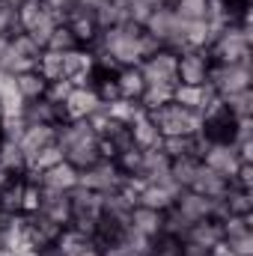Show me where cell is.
Here are the masks:
<instances>
[{
	"label": "cell",
	"instance_id": "32",
	"mask_svg": "<svg viewBox=\"0 0 253 256\" xmlns=\"http://www.w3.org/2000/svg\"><path fill=\"white\" fill-rule=\"evenodd\" d=\"M182 21H202L206 18V0H173L170 3Z\"/></svg>",
	"mask_w": 253,
	"mask_h": 256
},
{
	"label": "cell",
	"instance_id": "11",
	"mask_svg": "<svg viewBox=\"0 0 253 256\" xmlns=\"http://www.w3.org/2000/svg\"><path fill=\"white\" fill-rule=\"evenodd\" d=\"M66 27L74 33L78 45H92V42H96V36H98L96 15H92L90 9H80V6H74V9L66 15Z\"/></svg>",
	"mask_w": 253,
	"mask_h": 256
},
{
	"label": "cell",
	"instance_id": "6",
	"mask_svg": "<svg viewBox=\"0 0 253 256\" xmlns=\"http://www.w3.org/2000/svg\"><path fill=\"white\" fill-rule=\"evenodd\" d=\"M102 108V102H98V96H96V90L92 86H78V90H72V96L63 102V122H74V120H86L90 114H96Z\"/></svg>",
	"mask_w": 253,
	"mask_h": 256
},
{
	"label": "cell",
	"instance_id": "24",
	"mask_svg": "<svg viewBox=\"0 0 253 256\" xmlns=\"http://www.w3.org/2000/svg\"><path fill=\"white\" fill-rule=\"evenodd\" d=\"M224 206H226L230 214H253V191L230 185L226 194H224Z\"/></svg>",
	"mask_w": 253,
	"mask_h": 256
},
{
	"label": "cell",
	"instance_id": "14",
	"mask_svg": "<svg viewBox=\"0 0 253 256\" xmlns=\"http://www.w3.org/2000/svg\"><path fill=\"white\" fill-rule=\"evenodd\" d=\"M66 161H68L72 167H78V170H86V167H92L96 161H102L98 137H96V134H90V137H84V140L72 143V146L66 149Z\"/></svg>",
	"mask_w": 253,
	"mask_h": 256
},
{
	"label": "cell",
	"instance_id": "13",
	"mask_svg": "<svg viewBox=\"0 0 253 256\" xmlns=\"http://www.w3.org/2000/svg\"><path fill=\"white\" fill-rule=\"evenodd\" d=\"M128 226L146 238H155L161 236V226H164V212H155V208H146V206H134L131 214H128Z\"/></svg>",
	"mask_w": 253,
	"mask_h": 256
},
{
	"label": "cell",
	"instance_id": "42",
	"mask_svg": "<svg viewBox=\"0 0 253 256\" xmlns=\"http://www.w3.org/2000/svg\"><path fill=\"white\" fill-rule=\"evenodd\" d=\"M102 3H104V0H74V6H80V9H90V12H92V9H98Z\"/></svg>",
	"mask_w": 253,
	"mask_h": 256
},
{
	"label": "cell",
	"instance_id": "8",
	"mask_svg": "<svg viewBox=\"0 0 253 256\" xmlns=\"http://www.w3.org/2000/svg\"><path fill=\"white\" fill-rule=\"evenodd\" d=\"M173 206L188 218L190 224H196V220H202V218H212V214H214V200H208V196H202V194L190 191V188H185V191L179 194Z\"/></svg>",
	"mask_w": 253,
	"mask_h": 256
},
{
	"label": "cell",
	"instance_id": "40",
	"mask_svg": "<svg viewBox=\"0 0 253 256\" xmlns=\"http://www.w3.org/2000/svg\"><path fill=\"white\" fill-rule=\"evenodd\" d=\"M179 256H208V248L190 242V238H182V248H179Z\"/></svg>",
	"mask_w": 253,
	"mask_h": 256
},
{
	"label": "cell",
	"instance_id": "43",
	"mask_svg": "<svg viewBox=\"0 0 253 256\" xmlns=\"http://www.w3.org/2000/svg\"><path fill=\"white\" fill-rule=\"evenodd\" d=\"M9 179H12V173H9V170H6V167L0 164V188H3V185H6Z\"/></svg>",
	"mask_w": 253,
	"mask_h": 256
},
{
	"label": "cell",
	"instance_id": "4",
	"mask_svg": "<svg viewBox=\"0 0 253 256\" xmlns=\"http://www.w3.org/2000/svg\"><path fill=\"white\" fill-rule=\"evenodd\" d=\"M137 68H140L146 86H149V84H167V86H176V84H179V74H176V68H179V54H173V51H167V48H161L158 54L146 57Z\"/></svg>",
	"mask_w": 253,
	"mask_h": 256
},
{
	"label": "cell",
	"instance_id": "38",
	"mask_svg": "<svg viewBox=\"0 0 253 256\" xmlns=\"http://www.w3.org/2000/svg\"><path fill=\"white\" fill-rule=\"evenodd\" d=\"M253 137V122L250 116H242V120H236V126H232V143H248Z\"/></svg>",
	"mask_w": 253,
	"mask_h": 256
},
{
	"label": "cell",
	"instance_id": "36",
	"mask_svg": "<svg viewBox=\"0 0 253 256\" xmlns=\"http://www.w3.org/2000/svg\"><path fill=\"white\" fill-rule=\"evenodd\" d=\"M152 3H146V0H128V21L131 24H137V27H143L146 24V18L152 15Z\"/></svg>",
	"mask_w": 253,
	"mask_h": 256
},
{
	"label": "cell",
	"instance_id": "35",
	"mask_svg": "<svg viewBox=\"0 0 253 256\" xmlns=\"http://www.w3.org/2000/svg\"><path fill=\"white\" fill-rule=\"evenodd\" d=\"M72 90H74V86H72V80H68V78H57V80H51V84H48L45 98H48V102H54V104H63L66 98L72 96Z\"/></svg>",
	"mask_w": 253,
	"mask_h": 256
},
{
	"label": "cell",
	"instance_id": "15",
	"mask_svg": "<svg viewBox=\"0 0 253 256\" xmlns=\"http://www.w3.org/2000/svg\"><path fill=\"white\" fill-rule=\"evenodd\" d=\"M212 96H218L208 84H200V86H190V84H176L173 86V102L188 108V110H200Z\"/></svg>",
	"mask_w": 253,
	"mask_h": 256
},
{
	"label": "cell",
	"instance_id": "12",
	"mask_svg": "<svg viewBox=\"0 0 253 256\" xmlns=\"http://www.w3.org/2000/svg\"><path fill=\"white\" fill-rule=\"evenodd\" d=\"M78 176H80V170H78V167H72L68 161H63V164H57V167L45 170V173L39 176V185H42V188H51V191L68 194V191H74V188H78Z\"/></svg>",
	"mask_w": 253,
	"mask_h": 256
},
{
	"label": "cell",
	"instance_id": "19",
	"mask_svg": "<svg viewBox=\"0 0 253 256\" xmlns=\"http://www.w3.org/2000/svg\"><path fill=\"white\" fill-rule=\"evenodd\" d=\"M116 86H120V98H131V102H140L143 90H146V80L140 74L137 66H128L116 72Z\"/></svg>",
	"mask_w": 253,
	"mask_h": 256
},
{
	"label": "cell",
	"instance_id": "16",
	"mask_svg": "<svg viewBox=\"0 0 253 256\" xmlns=\"http://www.w3.org/2000/svg\"><path fill=\"white\" fill-rule=\"evenodd\" d=\"M63 74L72 78V74H96V54L92 48L80 45L74 51H66L63 54Z\"/></svg>",
	"mask_w": 253,
	"mask_h": 256
},
{
	"label": "cell",
	"instance_id": "1",
	"mask_svg": "<svg viewBox=\"0 0 253 256\" xmlns=\"http://www.w3.org/2000/svg\"><path fill=\"white\" fill-rule=\"evenodd\" d=\"M250 80H253L250 57H244L238 63H212L208 66V74H206V84L218 96H230V92H238V90H250Z\"/></svg>",
	"mask_w": 253,
	"mask_h": 256
},
{
	"label": "cell",
	"instance_id": "5",
	"mask_svg": "<svg viewBox=\"0 0 253 256\" xmlns=\"http://www.w3.org/2000/svg\"><path fill=\"white\" fill-rule=\"evenodd\" d=\"M208 66H212L208 51H200V48H188V51H182V54H179V68H176L179 84H190V86L206 84Z\"/></svg>",
	"mask_w": 253,
	"mask_h": 256
},
{
	"label": "cell",
	"instance_id": "27",
	"mask_svg": "<svg viewBox=\"0 0 253 256\" xmlns=\"http://www.w3.org/2000/svg\"><path fill=\"white\" fill-rule=\"evenodd\" d=\"M36 72L51 84V80H57V78H66L63 74V54H57V51H42L39 54V60H36Z\"/></svg>",
	"mask_w": 253,
	"mask_h": 256
},
{
	"label": "cell",
	"instance_id": "39",
	"mask_svg": "<svg viewBox=\"0 0 253 256\" xmlns=\"http://www.w3.org/2000/svg\"><path fill=\"white\" fill-rule=\"evenodd\" d=\"M161 48H164V45H161V42H158L152 33L140 30V54H143V60H146V57H152V54H158Z\"/></svg>",
	"mask_w": 253,
	"mask_h": 256
},
{
	"label": "cell",
	"instance_id": "29",
	"mask_svg": "<svg viewBox=\"0 0 253 256\" xmlns=\"http://www.w3.org/2000/svg\"><path fill=\"white\" fill-rule=\"evenodd\" d=\"M196 167H200L196 158H173V161H170V176H173L182 188H190V182H194V176H196Z\"/></svg>",
	"mask_w": 253,
	"mask_h": 256
},
{
	"label": "cell",
	"instance_id": "45",
	"mask_svg": "<svg viewBox=\"0 0 253 256\" xmlns=\"http://www.w3.org/2000/svg\"><path fill=\"white\" fill-rule=\"evenodd\" d=\"M146 3H152V6H167V3H173V0H146Z\"/></svg>",
	"mask_w": 253,
	"mask_h": 256
},
{
	"label": "cell",
	"instance_id": "22",
	"mask_svg": "<svg viewBox=\"0 0 253 256\" xmlns=\"http://www.w3.org/2000/svg\"><path fill=\"white\" fill-rule=\"evenodd\" d=\"M15 86H18V92H21L24 102H36V98H45L48 80L33 68V72H21V74H15Z\"/></svg>",
	"mask_w": 253,
	"mask_h": 256
},
{
	"label": "cell",
	"instance_id": "17",
	"mask_svg": "<svg viewBox=\"0 0 253 256\" xmlns=\"http://www.w3.org/2000/svg\"><path fill=\"white\" fill-rule=\"evenodd\" d=\"M190 242H196V244H202V248H214L218 242H224V230H220V220H214V218H202V220H196L194 226L188 230Z\"/></svg>",
	"mask_w": 253,
	"mask_h": 256
},
{
	"label": "cell",
	"instance_id": "37",
	"mask_svg": "<svg viewBox=\"0 0 253 256\" xmlns=\"http://www.w3.org/2000/svg\"><path fill=\"white\" fill-rule=\"evenodd\" d=\"M230 185H236V188H244V191H253V164H238V170L232 173Z\"/></svg>",
	"mask_w": 253,
	"mask_h": 256
},
{
	"label": "cell",
	"instance_id": "33",
	"mask_svg": "<svg viewBox=\"0 0 253 256\" xmlns=\"http://www.w3.org/2000/svg\"><path fill=\"white\" fill-rule=\"evenodd\" d=\"M224 242L230 244V250H232L236 256H253V230L236 232V236H226Z\"/></svg>",
	"mask_w": 253,
	"mask_h": 256
},
{
	"label": "cell",
	"instance_id": "30",
	"mask_svg": "<svg viewBox=\"0 0 253 256\" xmlns=\"http://www.w3.org/2000/svg\"><path fill=\"white\" fill-rule=\"evenodd\" d=\"M9 45H12V51H15L18 57H24V60H39V54L45 51L30 33H15V36L9 39Z\"/></svg>",
	"mask_w": 253,
	"mask_h": 256
},
{
	"label": "cell",
	"instance_id": "31",
	"mask_svg": "<svg viewBox=\"0 0 253 256\" xmlns=\"http://www.w3.org/2000/svg\"><path fill=\"white\" fill-rule=\"evenodd\" d=\"M48 51H57V54H66V51H74V48H80L78 45V39H74V33L60 24V27H54V33H51V39H48V45H45Z\"/></svg>",
	"mask_w": 253,
	"mask_h": 256
},
{
	"label": "cell",
	"instance_id": "10",
	"mask_svg": "<svg viewBox=\"0 0 253 256\" xmlns=\"http://www.w3.org/2000/svg\"><path fill=\"white\" fill-rule=\"evenodd\" d=\"M226 188H230V179L220 176V173H214L212 167H206V164L200 161L196 176H194V182H190V191L202 194V196H208V200H220V196L226 194Z\"/></svg>",
	"mask_w": 253,
	"mask_h": 256
},
{
	"label": "cell",
	"instance_id": "21",
	"mask_svg": "<svg viewBox=\"0 0 253 256\" xmlns=\"http://www.w3.org/2000/svg\"><path fill=\"white\" fill-rule=\"evenodd\" d=\"M104 110H108V116H110L114 122H122V126H131L134 120L146 116V108H143L140 102H131V98H116V102H108V104H104Z\"/></svg>",
	"mask_w": 253,
	"mask_h": 256
},
{
	"label": "cell",
	"instance_id": "26",
	"mask_svg": "<svg viewBox=\"0 0 253 256\" xmlns=\"http://www.w3.org/2000/svg\"><path fill=\"white\" fill-rule=\"evenodd\" d=\"M224 98V108L230 116L242 120V116H250L253 114V92L250 90H238V92H230V96H220Z\"/></svg>",
	"mask_w": 253,
	"mask_h": 256
},
{
	"label": "cell",
	"instance_id": "2",
	"mask_svg": "<svg viewBox=\"0 0 253 256\" xmlns=\"http://www.w3.org/2000/svg\"><path fill=\"white\" fill-rule=\"evenodd\" d=\"M250 24H230L208 48L212 63H238L250 57Z\"/></svg>",
	"mask_w": 253,
	"mask_h": 256
},
{
	"label": "cell",
	"instance_id": "9",
	"mask_svg": "<svg viewBox=\"0 0 253 256\" xmlns=\"http://www.w3.org/2000/svg\"><path fill=\"white\" fill-rule=\"evenodd\" d=\"M48 143H57V126H27L24 134L18 137V149L21 155L30 161L39 149H45Z\"/></svg>",
	"mask_w": 253,
	"mask_h": 256
},
{
	"label": "cell",
	"instance_id": "44",
	"mask_svg": "<svg viewBox=\"0 0 253 256\" xmlns=\"http://www.w3.org/2000/svg\"><path fill=\"white\" fill-rule=\"evenodd\" d=\"M80 256H104V254H102V250H98L96 244H90V248H86V250H84Z\"/></svg>",
	"mask_w": 253,
	"mask_h": 256
},
{
	"label": "cell",
	"instance_id": "41",
	"mask_svg": "<svg viewBox=\"0 0 253 256\" xmlns=\"http://www.w3.org/2000/svg\"><path fill=\"white\" fill-rule=\"evenodd\" d=\"M208 256H236V254L230 250V244H226V242H218V244L208 250Z\"/></svg>",
	"mask_w": 253,
	"mask_h": 256
},
{
	"label": "cell",
	"instance_id": "18",
	"mask_svg": "<svg viewBox=\"0 0 253 256\" xmlns=\"http://www.w3.org/2000/svg\"><path fill=\"white\" fill-rule=\"evenodd\" d=\"M128 131H131V140H134L137 149H158V146H161V131H158L155 122L149 120V114L140 116V120H134V122L128 126Z\"/></svg>",
	"mask_w": 253,
	"mask_h": 256
},
{
	"label": "cell",
	"instance_id": "25",
	"mask_svg": "<svg viewBox=\"0 0 253 256\" xmlns=\"http://www.w3.org/2000/svg\"><path fill=\"white\" fill-rule=\"evenodd\" d=\"M0 164L12 176H24V170H27V158L21 155L18 143H12V140H0Z\"/></svg>",
	"mask_w": 253,
	"mask_h": 256
},
{
	"label": "cell",
	"instance_id": "7",
	"mask_svg": "<svg viewBox=\"0 0 253 256\" xmlns=\"http://www.w3.org/2000/svg\"><path fill=\"white\" fill-rule=\"evenodd\" d=\"M202 164L212 167L214 173L232 179V173L238 170V158H236V146L232 143H208V149L202 152Z\"/></svg>",
	"mask_w": 253,
	"mask_h": 256
},
{
	"label": "cell",
	"instance_id": "34",
	"mask_svg": "<svg viewBox=\"0 0 253 256\" xmlns=\"http://www.w3.org/2000/svg\"><path fill=\"white\" fill-rule=\"evenodd\" d=\"M15 33H21V24H18V9H12V6H6V3H0V36H15Z\"/></svg>",
	"mask_w": 253,
	"mask_h": 256
},
{
	"label": "cell",
	"instance_id": "23",
	"mask_svg": "<svg viewBox=\"0 0 253 256\" xmlns=\"http://www.w3.org/2000/svg\"><path fill=\"white\" fill-rule=\"evenodd\" d=\"M66 161V152L60 143H48L45 149H39L30 161H27V170H36V173H45V170H51V167H57V164H63ZM24 170V173H27Z\"/></svg>",
	"mask_w": 253,
	"mask_h": 256
},
{
	"label": "cell",
	"instance_id": "20",
	"mask_svg": "<svg viewBox=\"0 0 253 256\" xmlns=\"http://www.w3.org/2000/svg\"><path fill=\"white\" fill-rule=\"evenodd\" d=\"M173 202H176V194L167 191L164 185H155V182H146V188L137 196V206H146V208H155V212H167Z\"/></svg>",
	"mask_w": 253,
	"mask_h": 256
},
{
	"label": "cell",
	"instance_id": "28",
	"mask_svg": "<svg viewBox=\"0 0 253 256\" xmlns=\"http://www.w3.org/2000/svg\"><path fill=\"white\" fill-rule=\"evenodd\" d=\"M167 102H173V86H167V84H149L143 90V96H140V104L146 108V114L149 110H158Z\"/></svg>",
	"mask_w": 253,
	"mask_h": 256
},
{
	"label": "cell",
	"instance_id": "3",
	"mask_svg": "<svg viewBox=\"0 0 253 256\" xmlns=\"http://www.w3.org/2000/svg\"><path fill=\"white\" fill-rule=\"evenodd\" d=\"M120 182H122V170H120L116 161H110V158L96 161L92 167L80 170V176H78V185H80V188L96 191V194H114L120 188Z\"/></svg>",
	"mask_w": 253,
	"mask_h": 256
}]
</instances>
